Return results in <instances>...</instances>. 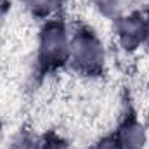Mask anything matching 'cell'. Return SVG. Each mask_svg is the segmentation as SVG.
Returning a JSON list of instances; mask_svg holds the SVG:
<instances>
[{
  "instance_id": "8992f818",
  "label": "cell",
  "mask_w": 149,
  "mask_h": 149,
  "mask_svg": "<svg viewBox=\"0 0 149 149\" xmlns=\"http://www.w3.org/2000/svg\"><path fill=\"white\" fill-rule=\"evenodd\" d=\"M92 149H120V146L114 141V137H108V139H102L101 142H97Z\"/></svg>"
},
{
  "instance_id": "6da1fadb",
  "label": "cell",
  "mask_w": 149,
  "mask_h": 149,
  "mask_svg": "<svg viewBox=\"0 0 149 149\" xmlns=\"http://www.w3.org/2000/svg\"><path fill=\"white\" fill-rule=\"evenodd\" d=\"M70 61L80 73L97 76L104 70V49L97 33L87 26H76L70 38Z\"/></svg>"
},
{
  "instance_id": "277c9868",
  "label": "cell",
  "mask_w": 149,
  "mask_h": 149,
  "mask_svg": "<svg viewBox=\"0 0 149 149\" xmlns=\"http://www.w3.org/2000/svg\"><path fill=\"white\" fill-rule=\"evenodd\" d=\"M118 35L125 47H137L144 38V17L132 14L118 21Z\"/></svg>"
},
{
  "instance_id": "ba28073f",
  "label": "cell",
  "mask_w": 149,
  "mask_h": 149,
  "mask_svg": "<svg viewBox=\"0 0 149 149\" xmlns=\"http://www.w3.org/2000/svg\"><path fill=\"white\" fill-rule=\"evenodd\" d=\"M142 43H146L149 47V16L144 17V38H142Z\"/></svg>"
},
{
  "instance_id": "7a4b0ae2",
  "label": "cell",
  "mask_w": 149,
  "mask_h": 149,
  "mask_svg": "<svg viewBox=\"0 0 149 149\" xmlns=\"http://www.w3.org/2000/svg\"><path fill=\"white\" fill-rule=\"evenodd\" d=\"M70 61V38L61 21L50 19L40 31L38 66L42 73H50L63 68Z\"/></svg>"
},
{
  "instance_id": "52a82bcc",
  "label": "cell",
  "mask_w": 149,
  "mask_h": 149,
  "mask_svg": "<svg viewBox=\"0 0 149 149\" xmlns=\"http://www.w3.org/2000/svg\"><path fill=\"white\" fill-rule=\"evenodd\" d=\"M43 149H66V144L59 137H50V139L45 141V148Z\"/></svg>"
},
{
  "instance_id": "3957f363",
  "label": "cell",
  "mask_w": 149,
  "mask_h": 149,
  "mask_svg": "<svg viewBox=\"0 0 149 149\" xmlns=\"http://www.w3.org/2000/svg\"><path fill=\"white\" fill-rule=\"evenodd\" d=\"M114 141L118 142L120 149H142L146 142V134L142 125L135 118H127L120 125Z\"/></svg>"
},
{
  "instance_id": "5b68a950",
  "label": "cell",
  "mask_w": 149,
  "mask_h": 149,
  "mask_svg": "<svg viewBox=\"0 0 149 149\" xmlns=\"http://www.w3.org/2000/svg\"><path fill=\"white\" fill-rule=\"evenodd\" d=\"M59 0H26V7L35 17H47L57 5Z\"/></svg>"
}]
</instances>
